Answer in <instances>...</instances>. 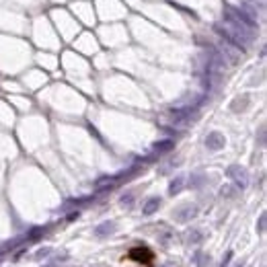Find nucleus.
<instances>
[{
  "label": "nucleus",
  "mask_w": 267,
  "mask_h": 267,
  "mask_svg": "<svg viewBox=\"0 0 267 267\" xmlns=\"http://www.w3.org/2000/svg\"><path fill=\"white\" fill-rule=\"evenodd\" d=\"M127 257H130L132 261L144 263V265H152V261H154V253L148 249V246H134Z\"/></svg>",
  "instance_id": "obj_1"
},
{
  "label": "nucleus",
  "mask_w": 267,
  "mask_h": 267,
  "mask_svg": "<svg viewBox=\"0 0 267 267\" xmlns=\"http://www.w3.org/2000/svg\"><path fill=\"white\" fill-rule=\"evenodd\" d=\"M207 146H210L212 148V150H218V148H222L224 146V138L220 136V134H210V136H207Z\"/></svg>",
  "instance_id": "obj_2"
},
{
  "label": "nucleus",
  "mask_w": 267,
  "mask_h": 267,
  "mask_svg": "<svg viewBox=\"0 0 267 267\" xmlns=\"http://www.w3.org/2000/svg\"><path fill=\"white\" fill-rule=\"evenodd\" d=\"M158 204H161L158 200H150V202L146 204V207H144V214H152V212L156 210V207H158Z\"/></svg>",
  "instance_id": "obj_3"
},
{
  "label": "nucleus",
  "mask_w": 267,
  "mask_h": 267,
  "mask_svg": "<svg viewBox=\"0 0 267 267\" xmlns=\"http://www.w3.org/2000/svg\"><path fill=\"white\" fill-rule=\"evenodd\" d=\"M111 228H113V224H103V226H99L97 234H105V232H111Z\"/></svg>",
  "instance_id": "obj_4"
},
{
  "label": "nucleus",
  "mask_w": 267,
  "mask_h": 267,
  "mask_svg": "<svg viewBox=\"0 0 267 267\" xmlns=\"http://www.w3.org/2000/svg\"><path fill=\"white\" fill-rule=\"evenodd\" d=\"M179 187H181V181H177V183H173V185H171V191H179Z\"/></svg>",
  "instance_id": "obj_5"
}]
</instances>
